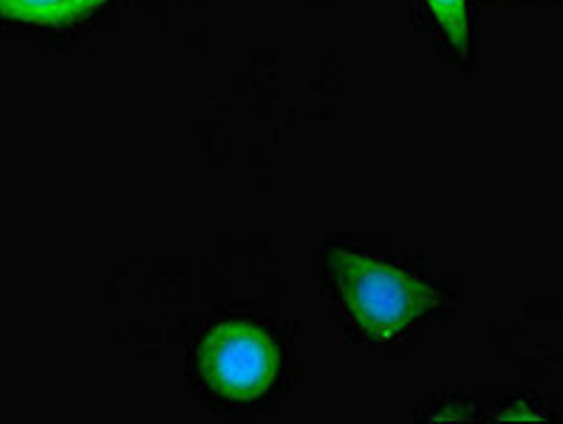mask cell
I'll use <instances>...</instances> for the list:
<instances>
[{
    "instance_id": "2",
    "label": "cell",
    "mask_w": 563,
    "mask_h": 424,
    "mask_svg": "<svg viewBox=\"0 0 563 424\" xmlns=\"http://www.w3.org/2000/svg\"><path fill=\"white\" fill-rule=\"evenodd\" d=\"M192 365L212 393L250 402L264 397L278 377V348L255 325L227 323L207 334Z\"/></svg>"
},
{
    "instance_id": "1",
    "label": "cell",
    "mask_w": 563,
    "mask_h": 424,
    "mask_svg": "<svg viewBox=\"0 0 563 424\" xmlns=\"http://www.w3.org/2000/svg\"><path fill=\"white\" fill-rule=\"evenodd\" d=\"M323 269L349 317L379 343L405 334L444 303L442 292L428 280L345 246H332L325 253Z\"/></svg>"
},
{
    "instance_id": "3",
    "label": "cell",
    "mask_w": 563,
    "mask_h": 424,
    "mask_svg": "<svg viewBox=\"0 0 563 424\" xmlns=\"http://www.w3.org/2000/svg\"><path fill=\"white\" fill-rule=\"evenodd\" d=\"M106 3L108 0H0V18L37 26H66Z\"/></svg>"
},
{
    "instance_id": "4",
    "label": "cell",
    "mask_w": 563,
    "mask_h": 424,
    "mask_svg": "<svg viewBox=\"0 0 563 424\" xmlns=\"http://www.w3.org/2000/svg\"><path fill=\"white\" fill-rule=\"evenodd\" d=\"M428 7L437 14L439 26L444 29L453 46H471V23H467V3L464 0H428Z\"/></svg>"
}]
</instances>
